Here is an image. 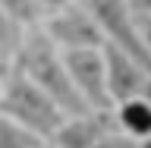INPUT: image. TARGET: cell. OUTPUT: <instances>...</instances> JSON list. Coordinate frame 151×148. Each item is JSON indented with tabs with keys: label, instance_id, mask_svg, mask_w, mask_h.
Listing matches in <instances>:
<instances>
[{
	"label": "cell",
	"instance_id": "cell-1",
	"mask_svg": "<svg viewBox=\"0 0 151 148\" xmlns=\"http://www.w3.org/2000/svg\"><path fill=\"white\" fill-rule=\"evenodd\" d=\"M13 69L25 73L28 79H32L41 92L50 95L69 117H82V113L91 110V107L85 104V98L79 95V88L73 85V79H69V69H66V63H63V51L47 38V32L41 25L25 28V38H22V47H19V54H16Z\"/></svg>",
	"mask_w": 151,
	"mask_h": 148
},
{
	"label": "cell",
	"instance_id": "cell-2",
	"mask_svg": "<svg viewBox=\"0 0 151 148\" xmlns=\"http://www.w3.org/2000/svg\"><path fill=\"white\" fill-rule=\"evenodd\" d=\"M0 113L13 117L19 126H25L28 132H35L41 142H50L54 132L69 117L50 95L41 92L19 69H9L3 76V85H0Z\"/></svg>",
	"mask_w": 151,
	"mask_h": 148
},
{
	"label": "cell",
	"instance_id": "cell-3",
	"mask_svg": "<svg viewBox=\"0 0 151 148\" xmlns=\"http://www.w3.org/2000/svg\"><path fill=\"white\" fill-rule=\"evenodd\" d=\"M85 9L98 19L104 38L110 41L113 47H120L123 54H129L135 63L151 76V47L145 44L139 28V19H135V6L129 0H82Z\"/></svg>",
	"mask_w": 151,
	"mask_h": 148
},
{
	"label": "cell",
	"instance_id": "cell-4",
	"mask_svg": "<svg viewBox=\"0 0 151 148\" xmlns=\"http://www.w3.org/2000/svg\"><path fill=\"white\" fill-rule=\"evenodd\" d=\"M41 28L60 51H101L107 41L98 19L85 9V3H73V6L50 13Z\"/></svg>",
	"mask_w": 151,
	"mask_h": 148
},
{
	"label": "cell",
	"instance_id": "cell-5",
	"mask_svg": "<svg viewBox=\"0 0 151 148\" xmlns=\"http://www.w3.org/2000/svg\"><path fill=\"white\" fill-rule=\"evenodd\" d=\"M63 63L69 79L85 98L91 110H113L110 92H107V63L104 51H63Z\"/></svg>",
	"mask_w": 151,
	"mask_h": 148
},
{
	"label": "cell",
	"instance_id": "cell-6",
	"mask_svg": "<svg viewBox=\"0 0 151 148\" xmlns=\"http://www.w3.org/2000/svg\"><path fill=\"white\" fill-rule=\"evenodd\" d=\"M101 51H104V63H107V92H110L113 107L129 101V98H142V92H145L151 76L129 54H123L120 47H113L110 41H104Z\"/></svg>",
	"mask_w": 151,
	"mask_h": 148
},
{
	"label": "cell",
	"instance_id": "cell-7",
	"mask_svg": "<svg viewBox=\"0 0 151 148\" xmlns=\"http://www.w3.org/2000/svg\"><path fill=\"white\" fill-rule=\"evenodd\" d=\"M116 129L113 110H88L82 117H66L63 126L54 132V148H94L104 132Z\"/></svg>",
	"mask_w": 151,
	"mask_h": 148
},
{
	"label": "cell",
	"instance_id": "cell-8",
	"mask_svg": "<svg viewBox=\"0 0 151 148\" xmlns=\"http://www.w3.org/2000/svg\"><path fill=\"white\" fill-rule=\"evenodd\" d=\"M113 120H116V129L132 136V139H148L151 136V101L145 98H129L113 107Z\"/></svg>",
	"mask_w": 151,
	"mask_h": 148
},
{
	"label": "cell",
	"instance_id": "cell-9",
	"mask_svg": "<svg viewBox=\"0 0 151 148\" xmlns=\"http://www.w3.org/2000/svg\"><path fill=\"white\" fill-rule=\"evenodd\" d=\"M22 38H25V28L0 6V79L13 69L16 54H19V47H22Z\"/></svg>",
	"mask_w": 151,
	"mask_h": 148
},
{
	"label": "cell",
	"instance_id": "cell-10",
	"mask_svg": "<svg viewBox=\"0 0 151 148\" xmlns=\"http://www.w3.org/2000/svg\"><path fill=\"white\" fill-rule=\"evenodd\" d=\"M0 6L6 9V13L16 19L22 28L44 25V19L50 16V13H47V6L41 3V0H0Z\"/></svg>",
	"mask_w": 151,
	"mask_h": 148
},
{
	"label": "cell",
	"instance_id": "cell-11",
	"mask_svg": "<svg viewBox=\"0 0 151 148\" xmlns=\"http://www.w3.org/2000/svg\"><path fill=\"white\" fill-rule=\"evenodd\" d=\"M38 145H44V142L38 139L35 132L19 126L13 117L0 113V148H38Z\"/></svg>",
	"mask_w": 151,
	"mask_h": 148
},
{
	"label": "cell",
	"instance_id": "cell-12",
	"mask_svg": "<svg viewBox=\"0 0 151 148\" xmlns=\"http://www.w3.org/2000/svg\"><path fill=\"white\" fill-rule=\"evenodd\" d=\"M94 148H139V139H132V136H126L120 129H110V132H104L98 139Z\"/></svg>",
	"mask_w": 151,
	"mask_h": 148
},
{
	"label": "cell",
	"instance_id": "cell-13",
	"mask_svg": "<svg viewBox=\"0 0 151 148\" xmlns=\"http://www.w3.org/2000/svg\"><path fill=\"white\" fill-rule=\"evenodd\" d=\"M135 19H139V28H142L145 44L151 47V9H135Z\"/></svg>",
	"mask_w": 151,
	"mask_h": 148
},
{
	"label": "cell",
	"instance_id": "cell-14",
	"mask_svg": "<svg viewBox=\"0 0 151 148\" xmlns=\"http://www.w3.org/2000/svg\"><path fill=\"white\" fill-rule=\"evenodd\" d=\"M41 3L47 6V13H57V9H63V6H73L76 0H41Z\"/></svg>",
	"mask_w": 151,
	"mask_h": 148
},
{
	"label": "cell",
	"instance_id": "cell-15",
	"mask_svg": "<svg viewBox=\"0 0 151 148\" xmlns=\"http://www.w3.org/2000/svg\"><path fill=\"white\" fill-rule=\"evenodd\" d=\"M139 148H151V136H148V139H142V142H139Z\"/></svg>",
	"mask_w": 151,
	"mask_h": 148
},
{
	"label": "cell",
	"instance_id": "cell-16",
	"mask_svg": "<svg viewBox=\"0 0 151 148\" xmlns=\"http://www.w3.org/2000/svg\"><path fill=\"white\" fill-rule=\"evenodd\" d=\"M38 148H54V145H50V142H44V145H38Z\"/></svg>",
	"mask_w": 151,
	"mask_h": 148
},
{
	"label": "cell",
	"instance_id": "cell-17",
	"mask_svg": "<svg viewBox=\"0 0 151 148\" xmlns=\"http://www.w3.org/2000/svg\"><path fill=\"white\" fill-rule=\"evenodd\" d=\"M0 85H3V79H0Z\"/></svg>",
	"mask_w": 151,
	"mask_h": 148
}]
</instances>
